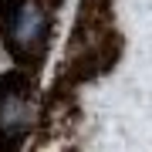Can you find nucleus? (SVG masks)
Wrapping results in <instances>:
<instances>
[{
    "label": "nucleus",
    "mask_w": 152,
    "mask_h": 152,
    "mask_svg": "<svg viewBox=\"0 0 152 152\" xmlns=\"http://www.w3.org/2000/svg\"><path fill=\"white\" fill-rule=\"evenodd\" d=\"M34 122V75L14 68L0 75V152H20Z\"/></svg>",
    "instance_id": "f03ea898"
},
{
    "label": "nucleus",
    "mask_w": 152,
    "mask_h": 152,
    "mask_svg": "<svg viewBox=\"0 0 152 152\" xmlns=\"http://www.w3.org/2000/svg\"><path fill=\"white\" fill-rule=\"evenodd\" d=\"M61 0H0V44L17 68H37L51 44V20Z\"/></svg>",
    "instance_id": "f257e3e1"
}]
</instances>
